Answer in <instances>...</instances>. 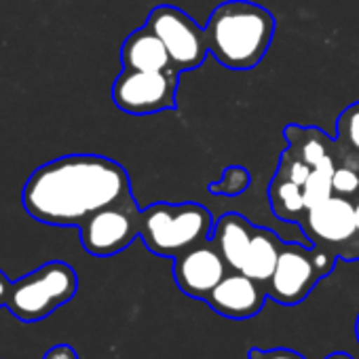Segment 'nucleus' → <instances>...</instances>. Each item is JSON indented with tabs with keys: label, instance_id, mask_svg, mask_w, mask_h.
Returning a JSON list of instances; mask_svg holds the SVG:
<instances>
[{
	"label": "nucleus",
	"instance_id": "obj_1",
	"mask_svg": "<svg viewBox=\"0 0 359 359\" xmlns=\"http://www.w3.org/2000/svg\"><path fill=\"white\" fill-rule=\"evenodd\" d=\"M131 197L127 169L102 154H66L41 165L22 193L24 210L49 226H81L95 212Z\"/></svg>",
	"mask_w": 359,
	"mask_h": 359
},
{
	"label": "nucleus",
	"instance_id": "obj_2",
	"mask_svg": "<svg viewBox=\"0 0 359 359\" xmlns=\"http://www.w3.org/2000/svg\"><path fill=\"white\" fill-rule=\"evenodd\" d=\"M210 53L229 70L256 68L275 36V18L250 0H226L218 5L205 26Z\"/></svg>",
	"mask_w": 359,
	"mask_h": 359
},
{
	"label": "nucleus",
	"instance_id": "obj_3",
	"mask_svg": "<svg viewBox=\"0 0 359 359\" xmlns=\"http://www.w3.org/2000/svg\"><path fill=\"white\" fill-rule=\"evenodd\" d=\"M210 210L199 203H152L140 214V237L148 252L161 258H177L214 233Z\"/></svg>",
	"mask_w": 359,
	"mask_h": 359
},
{
	"label": "nucleus",
	"instance_id": "obj_4",
	"mask_svg": "<svg viewBox=\"0 0 359 359\" xmlns=\"http://www.w3.org/2000/svg\"><path fill=\"white\" fill-rule=\"evenodd\" d=\"M79 277L62 260H51L11 283L7 309L24 323L47 319L53 311L74 298Z\"/></svg>",
	"mask_w": 359,
	"mask_h": 359
},
{
	"label": "nucleus",
	"instance_id": "obj_5",
	"mask_svg": "<svg viewBox=\"0 0 359 359\" xmlns=\"http://www.w3.org/2000/svg\"><path fill=\"white\" fill-rule=\"evenodd\" d=\"M146 26L163 41L177 72L197 70L210 55L208 32L182 9L158 5L148 13Z\"/></svg>",
	"mask_w": 359,
	"mask_h": 359
},
{
	"label": "nucleus",
	"instance_id": "obj_6",
	"mask_svg": "<svg viewBox=\"0 0 359 359\" xmlns=\"http://www.w3.org/2000/svg\"><path fill=\"white\" fill-rule=\"evenodd\" d=\"M334 258L313 252L304 245L290 243L281 248L273 277L266 283V294L279 304H298L315 287L321 275H327Z\"/></svg>",
	"mask_w": 359,
	"mask_h": 359
},
{
	"label": "nucleus",
	"instance_id": "obj_7",
	"mask_svg": "<svg viewBox=\"0 0 359 359\" xmlns=\"http://www.w3.org/2000/svg\"><path fill=\"white\" fill-rule=\"evenodd\" d=\"M177 70L148 72V70H125L112 85V102L127 114H154L175 108Z\"/></svg>",
	"mask_w": 359,
	"mask_h": 359
},
{
	"label": "nucleus",
	"instance_id": "obj_8",
	"mask_svg": "<svg viewBox=\"0 0 359 359\" xmlns=\"http://www.w3.org/2000/svg\"><path fill=\"white\" fill-rule=\"evenodd\" d=\"M140 214L133 197H127L89 216L79 226L85 252L108 258L127 250L140 237Z\"/></svg>",
	"mask_w": 359,
	"mask_h": 359
},
{
	"label": "nucleus",
	"instance_id": "obj_9",
	"mask_svg": "<svg viewBox=\"0 0 359 359\" xmlns=\"http://www.w3.org/2000/svg\"><path fill=\"white\" fill-rule=\"evenodd\" d=\"M173 260V277L177 287L197 300H208L212 290L229 273V264L212 239L193 245Z\"/></svg>",
	"mask_w": 359,
	"mask_h": 359
},
{
	"label": "nucleus",
	"instance_id": "obj_10",
	"mask_svg": "<svg viewBox=\"0 0 359 359\" xmlns=\"http://www.w3.org/2000/svg\"><path fill=\"white\" fill-rule=\"evenodd\" d=\"M266 290L256 279L241 271L226 273L224 279L208 296V304L222 317L229 319H250L258 315L264 306Z\"/></svg>",
	"mask_w": 359,
	"mask_h": 359
},
{
	"label": "nucleus",
	"instance_id": "obj_11",
	"mask_svg": "<svg viewBox=\"0 0 359 359\" xmlns=\"http://www.w3.org/2000/svg\"><path fill=\"white\" fill-rule=\"evenodd\" d=\"M304 229L317 241L336 245L348 241L357 233L355 205L340 195H332L327 201L306 210Z\"/></svg>",
	"mask_w": 359,
	"mask_h": 359
},
{
	"label": "nucleus",
	"instance_id": "obj_12",
	"mask_svg": "<svg viewBox=\"0 0 359 359\" xmlns=\"http://www.w3.org/2000/svg\"><path fill=\"white\" fill-rule=\"evenodd\" d=\"M121 64L125 70H148L163 72L175 70L163 41L148 28L133 30L121 47Z\"/></svg>",
	"mask_w": 359,
	"mask_h": 359
},
{
	"label": "nucleus",
	"instance_id": "obj_13",
	"mask_svg": "<svg viewBox=\"0 0 359 359\" xmlns=\"http://www.w3.org/2000/svg\"><path fill=\"white\" fill-rule=\"evenodd\" d=\"M254 226L241 216V214H224L216 224L212 233V241L222 254L224 262L229 264L231 271H241L252 237H254Z\"/></svg>",
	"mask_w": 359,
	"mask_h": 359
},
{
	"label": "nucleus",
	"instance_id": "obj_14",
	"mask_svg": "<svg viewBox=\"0 0 359 359\" xmlns=\"http://www.w3.org/2000/svg\"><path fill=\"white\" fill-rule=\"evenodd\" d=\"M281 248H283V243L277 239L275 233H271L266 229H256L241 273H245L248 277L256 279L262 285L269 283V279L275 273Z\"/></svg>",
	"mask_w": 359,
	"mask_h": 359
},
{
	"label": "nucleus",
	"instance_id": "obj_15",
	"mask_svg": "<svg viewBox=\"0 0 359 359\" xmlns=\"http://www.w3.org/2000/svg\"><path fill=\"white\" fill-rule=\"evenodd\" d=\"M285 140L290 142V148L302 156L311 167H317L332 156L330 152V142L325 137V133H321L315 127H298V125H290L285 127Z\"/></svg>",
	"mask_w": 359,
	"mask_h": 359
},
{
	"label": "nucleus",
	"instance_id": "obj_16",
	"mask_svg": "<svg viewBox=\"0 0 359 359\" xmlns=\"http://www.w3.org/2000/svg\"><path fill=\"white\" fill-rule=\"evenodd\" d=\"M269 199H271V208L275 216L281 220H296L300 214L306 212L302 187L290 182V180L281 177L279 173L275 175V180L269 187Z\"/></svg>",
	"mask_w": 359,
	"mask_h": 359
},
{
	"label": "nucleus",
	"instance_id": "obj_17",
	"mask_svg": "<svg viewBox=\"0 0 359 359\" xmlns=\"http://www.w3.org/2000/svg\"><path fill=\"white\" fill-rule=\"evenodd\" d=\"M332 173L334 169H321L315 167L311 171V175L306 177V182L302 184V193H304V205L306 210L327 201L334 195V187H332Z\"/></svg>",
	"mask_w": 359,
	"mask_h": 359
},
{
	"label": "nucleus",
	"instance_id": "obj_18",
	"mask_svg": "<svg viewBox=\"0 0 359 359\" xmlns=\"http://www.w3.org/2000/svg\"><path fill=\"white\" fill-rule=\"evenodd\" d=\"M250 171L241 165H231L224 169L222 177L218 182H212L210 184V193L212 195H222V197H237V195H243L248 189H250Z\"/></svg>",
	"mask_w": 359,
	"mask_h": 359
},
{
	"label": "nucleus",
	"instance_id": "obj_19",
	"mask_svg": "<svg viewBox=\"0 0 359 359\" xmlns=\"http://www.w3.org/2000/svg\"><path fill=\"white\" fill-rule=\"evenodd\" d=\"M311 171H313V167L302 156H298L292 148H287L283 152L281 163H279V175L281 177H285V180H290V182L302 187L306 182V177L311 175Z\"/></svg>",
	"mask_w": 359,
	"mask_h": 359
},
{
	"label": "nucleus",
	"instance_id": "obj_20",
	"mask_svg": "<svg viewBox=\"0 0 359 359\" xmlns=\"http://www.w3.org/2000/svg\"><path fill=\"white\" fill-rule=\"evenodd\" d=\"M336 133H338V140L359 150V102L344 108V112L338 116Z\"/></svg>",
	"mask_w": 359,
	"mask_h": 359
},
{
	"label": "nucleus",
	"instance_id": "obj_21",
	"mask_svg": "<svg viewBox=\"0 0 359 359\" xmlns=\"http://www.w3.org/2000/svg\"><path fill=\"white\" fill-rule=\"evenodd\" d=\"M332 187H334V195L340 197H351L359 191V173L353 167H338L332 173Z\"/></svg>",
	"mask_w": 359,
	"mask_h": 359
},
{
	"label": "nucleus",
	"instance_id": "obj_22",
	"mask_svg": "<svg viewBox=\"0 0 359 359\" xmlns=\"http://www.w3.org/2000/svg\"><path fill=\"white\" fill-rule=\"evenodd\" d=\"M250 359H306V357H302L300 353H296L292 348H271V351L252 348Z\"/></svg>",
	"mask_w": 359,
	"mask_h": 359
},
{
	"label": "nucleus",
	"instance_id": "obj_23",
	"mask_svg": "<svg viewBox=\"0 0 359 359\" xmlns=\"http://www.w3.org/2000/svg\"><path fill=\"white\" fill-rule=\"evenodd\" d=\"M43 359H79V353L70 344H55L45 353Z\"/></svg>",
	"mask_w": 359,
	"mask_h": 359
},
{
	"label": "nucleus",
	"instance_id": "obj_24",
	"mask_svg": "<svg viewBox=\"0 0 359 359\" xmlns=\"http://www.w3.org/2000/svg\"><path fill=\"white\" fill-rule=\"evenodd\" d=\"M11 283L9 277L0 271V306H7V298H9V290H11Z\"/></svg>",
	"mask_w": 359,
	"mask_h": 359
},
{
	"label": "nucleus",
	"instance_id": "obj_25",
	"mask_svg": "<svg viewBox=\"0 0 359 359\" xmlns=\"http://www.w3.org/2000/svg\"><path fill=\"white\" fill-rule=\"evenodd\" d=\"M325 359H353L351 355H346V353H332L330 357H325Z\"/></svg>",
	"mask_w": 359,
	"mask_h": 359
},
{
	"label": "nucleus",
	"instance_id": "obj_26",
	"mask_svg": "<svg viewBox=\"0 0 359 359\" xmlns=\"http://www.w3.org/2000/svg\"><path fill=\"white\" fill-rule=\"evenodd\" d=\"M355 224H357V233H359V203L355 205Z\"/></svg>",
	"mask_w": 359,
	"mask_h": 359
},
{
	"label": "nucleus",
	"instance_id": "obj_27",
	"mask_svg": "<svg viewBox=\"0 0 359 359\" xmlns=\"http://www.w3.org/2000/svg\"><path fill=\"white\" fill-rule=\"evenodd\" d=\"M357 340H359V317H357Z\"/></svg>",
	"mask_w": 359,
	"mask_h": 359
}]
</instances>
